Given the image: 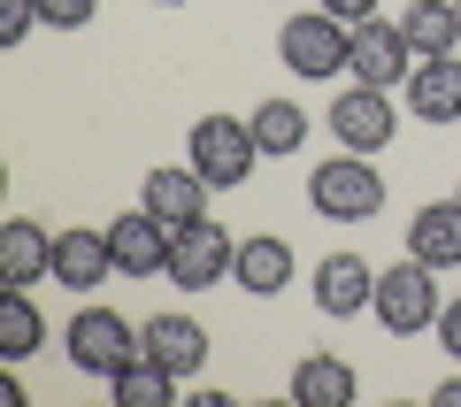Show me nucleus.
I'll return each instance as SVG.
<instances>
[{"mask_svg": "<svg viewBox=\"0 0 461 407\" xmlns=\"http://www.w3.org/2000/svg\"><path fill=\"white\" fill-rule=\"evenodd\" d=\"M438 269L430 261H393V269H377V300H369V315H377L393 339H415V330H438Z\"/></svg>", "mask_w": 461, "mask_h": 407, "instance_id": "7ed1b4c3", "label": "nucleus"}, {"mask_svg": "<svg viewBox=\"0 0 461 407\" xmlns=\"http://www.w3.org/2000/svg\"><path fill=\"white\" fill-rule=\"evenodd\" d=\"M185 162L215 185V193H239V185L262 169V147H254V123L247 115H200L193 139H185Z\"/></svg>", "mask_w": 461, "mask_h": 407, "instance_id": "f03ea898", "label": "nucleus"}, {"mask_svg": "<svg viewBox=\"0 0 461 407\" xmlns=\"http://www.w3.org/2000/svg\"><path fill=\"white\" fill-rule=\"evenodd\" d=\"M230 277L247 285L254 300H277L285 285H293V246L269 239V231H262V239H239V261H230Z\"/></svg>", "mask_w": 461, "mask_h": 407, "instance_id": "a211bd4d", "label": "nucleus"}, {"mask_svg": "<svg viewBox=\"0 0 461 407\" xmlns=\"http://www.w3.org/2000/svg\"><path fill=\"white\" fill-rule=\"evenodd\" d=\"M369 300H377V269H369L362 254H323L315 261V308H323L330 323L369 315Z\"/></svg>", "mask_w": 461, "mask_h": 407, "instance_id": "9d476101", "label": "nucleus"}, {"mask_svg": "<svg viewBox=\"0 0 461 407\" xmlns=\"http://www.w3.org/2000/svg\"><path fill=\"white\" fill-rule=\"evenodd\" d=\"M54 277H62L69 293H100V285L115 277L108 231H62V239H54Z\"/></svg>", "mask_w": 461, "mask_h": 407, "instance_id": "dca6fc26", "label": "nucleus"}, {"mask_svg": "<svg viewBox=\"0 0 461 407\" xmlns=\"http://www.w3.org/2000/svg\"><path fill=\"white\" fill-rule=\"evenodd\" d=\"M438 400H446V407H461V376H446V384H438Z\"/></svg>", "mask_w": 461, "mask_h": 407, "instance_id": "bb28decb", "label": "nucleus"}, {"mask_svg": "<svg viewBox=\"0 0 461 407\" xmlns=\"http://www.w3.org/2000/svg\"><path fill=\"white\" fill-rule=\"evenodd\" d=\"M100 16V0H39V23L47 32H85Z\"/></svg>", "mask_w": 461, "mask_h": 407, "instance_id": "5701e85b", "label": "nucleus"}, {"mask_svg": "<svg viewBox=\"0 0 461 407\" xmlns=\"http://www.w3.org/2000/svg\"><path fill=\"white\" fill-rule=\"evenodd\" d=\"M39 32V0H0V47H23Z\"/></svg>", "mask_w": 461, "mask_h": 407, "instance_id": "b1692460", "label": "nucleus"}, {"mask_svg": "<svg viewBox=\"0 0 461 407\" xmlns=\"http://www.w3.org/2000/svg\"><path fill=\"white\" fill-rule=\"evenodd\" d=\"M408 108L423 115V123H461V54H430V62L408 69Z\"/></svg>", "mask_w": 461, "mask_h": 407, "instance_id": "f8f14e48", "label": "nucleus"}, {"mask_svg": "<svg viewBox=\"0 0 461 407\" xmlns=\"http://www.w3.org/2000/svg\"><path fill=\"white\" fill-rule=\"evenodd\" d=\"M277 54L293 77L323 85V77H346V54H354V23H339L330 8H308V16H293L277 32Z\"/></svg>", "mask_w": 461, "mask_h": 407, "instance_id": "20e7f679", "label": "nucleus"}, {"mask_svg": "<svg viewBox=\"0 0 461 407\" xmlns=\"http://www.w3.org/2000/svg\"><path fill=\"white\" fill-rule=\"evenodd\" d=\"M315 8H330L339 23H362V16H377V0H315Z\"/></svg>", "mask_w": 461, "mask_h": 407, "instance_id": "a878e982", "label": "nucleus"}, {"mask_svg": "<svg viewBox=\"0 0 461 407\" xmlns=\"http://www.w3.org/2000/svg\"><path fill=\"white\" fill-rule=\"evenodd\" d=\"M47 346V323L32 308V285H0V354L8 361H32Z\"/></svg>", "mask_w": 461, "mask_h": 407, "instance_id": "412c9836", "label": "nucleus"}, {"mask_svg": "<svg viewBox=\"0 0 461 407\" xmlns=\"http://www.w3.org/2000/svg\"><path fill=\"white\" fill-rule=\"evenodd\" d=\"M208 193H215V185L200 177L193 162H162V169H147V193H139V200H147L169 231H185V223H200V215H208Z\"/></svg>", "mask_w": 461, "mask_h": 407, "instance_id": "9b49d317", "label": "nucleus"}, {"mask_svg": "<svg viewBox=\"0 0 461 407\" xmlns=\"http://www.w3.org/2000/svg\"><path fill=\"white\" fill-rule=\"evenodd\" d=\"M230 261H239V239H230L215 215H200V223H185L177 239H169V285H185V293H208V285L230 277Z\"/></svg>", "mask_w": 461, "mask_h": 407, "instance_id": "0eeeda50", "label": "nucleus"}, {"mask_svg": "<svg viewBox=\"0 0 461 407\" xmlns=\"http://www.w3.org/2000/svg\"><path fill=\"white\" fill-rule=\"evenodd\" d=\"M62 346H69V369H85V376H115L123 361L147 354L139 346V323H123L115 308H77L69 330H62Z\"/></svg>", "mask_w": 461, "mask_h": 407, "instance_id": "39448f33", "label": "nucleus"}, {"mask_svg": "<svg viewBox=\"0 0 461 407\" xmlns=\"http://www.w3.org/2000/svg\"><path fill=\"white\" fill-rule=\"evenodd\" d=\"M454 8H461V0H454Z\"/></svg>", "mask_w": 461, "mask_h": 407, "instance_id": "c85d7f7f", "label": "nucleus"}, {"mask_svg": "<svg viewBox=\"0 0 461 407\" xmlns=\"http://www.w3.org/2000/svg\"><path fill=\"white\" fill-rule=\"evenodd\" d=\"M354 392H362V376H354V361H346V354H300L293 407H354Z\"/></svg>", "mask_w": 461, "mask_h": 407, "instance_id": "f3484780", "label": "nucleus"}, {"mask_svg": "<svg viewBox=\"0 0 461 407\" xmlns=\"http://www.w3.org/2000/svg\"><path fill=\"white\" fill-rule=\"evenodd\" d=\"M247 123H254L262 162H277V154H300V147H308V108H300V100H254Z\"/></svg>", "mask_w": 461, "mask_h": 407, "instance_id": "aec40b11", "label": "nucleus"}, {"mask_svg": "<svg viewBox=\"0 0 461 407\" xmlns=\"http://www.w3.org/2000/svg\"><path fill=\"white\" fill-rule=\"evenodd\" d=\"M400 32H408L415 62L454 54V47H461V8H454V0H408V8H400Z\"/></svg>", "mask_w": 461, "mask_h": 407, "instance_id": "6ab92c4d", "label": "nucleus"}, {"mask_svg": "<svg viewBox=\"0 0 461 407\" xmlns=\"http://www.w3.org/2000/svg\"><path fill=\"white\" fill-rule=\"evenodd\" d=\"M54 277V231L16 215V223H0V285H39Z\"/></svg>", "mask_w": 461, "mask_h": 407, "instance_id": "2eb2a0df", "label": "nucleus"}, {"mask_svg": "<svg viewBox=\"0 0 461 407\" xmlns=\"http://www.w3.org/2000/svg\"><path fill=\"white\" fill-rule=\"evenodd\" d=\"M169 239H177V231H169L147 200L108 223V246H115V269H123V277H169Z\"/></svg>", "mask_w": 461, "mask_h": 407, "instance_id": "1a4fd4ad", "label": "nucleus"}, {"mask_svg": "<svg viewBox=\"0 0 461 407\" xmlns=\"http://www.w3.org/2000/svg\"><path fill=\"white\" fill-rule=\"evenodd\" d=\"M330 131H339V147H354V154H384L393 131H400V108H393L384 85H346V93L330 100Z\"/></svg>", "mask_w": 461, "mask_h": 407, "instance_id": "6e6552de", "label": "nucleus"}, {"mask_svg": "<svg viewBox=\"0 0 461 407\" xmlns=\"http://www.w3.org/2000/svg\"><path fill=\"white\" fill-rule=\"evenodd\" d=\"M415 69V47L408 32H400V16H362L354 23V54H346V77L354 85H384V93H400Z\"/></svg>", "mask_w": 461, "mask_h": 407, "instance_id": "423d86ee", "label": "nucleus"}, {"mask_svg": "<svg viewBox=\"0 0 461 407\" xmlns=\"http://www.w3.org/2000/svg\"><path fill=\"white\" fill-rule=\"evenodd\" d=\"M438 346L461 361V300H446V308H438Z\"/></svg>", "mask_w": 461, "mask_h": 407, "instance_id": "393cba45", "label": "nucleus"}, {"mask_svg": "<svg viewBox=\"0 0 461 407\" xmlns=\"http://www.w3.org/2000/svg\"><path fill=\"white\" fill-rule=\"evenodd\" d=\"M162 8H185V0H162Z\"/></svg>", "mask_w": 461, "mask_h": 407, "instance_id": "cd10ccee", "label": "nucleus"}, {"mask_svg": "<svg viewBox=\"0 0 461 407\" xmlns=\"http://www.w3.org/2000/svg\"><path fill=\"white\" fill-rule=\"evenodd\" d=\"M177 384H185V376H169L162 361H147V354H139V361H123V369L108 376L115 407H169V400H177Z\"/></svg>", "mask_w": 461, "mask_h": 407, "instance_id": "4be33fe9", "label": "nucleus"}, {"mask_svg": "<svg viewBox=\"0 0 461 407\" xmlns=\"http://www.w3.org/2000/svg\"><path fill=\"white\" fill-rule=\"evenodd\" d=\"M139 346H147V361H162L169 376H193L200 361H208V330H200L193 315H147V323H139Z\"/></svg>", "mask_w": 461, "mask_h": 407, "instance_id": "4468645a", "label": "nucleus"}, {"mask_svg": "<svg viewBox=\"0 0 461 407\" xmlns=\"http://www.w3.org/2000/svg\"><path fill=\"white\" fill-rule=\"evenodd\" d=\"M408 254L430 261L438 277H446V269H461V193H454V200H423V208H415Z\"/></svg>", "mask_w": 461, "mask_h": 407, "instance_id": "ddd939ff", "label": "nucleus"}, {"mask_svg": "<svg viewBox=\"0 0 461 407\" xmlns=\"http://www.w3.org/2000/svg\"><path fill=\"white\" fill-rule=\"evenodd\" d=\"M308 208L323 215V223H369V215L384 208V177L369 154L346 147L339 162H315L308 169Z\"/></svg>", "mask_w": 461, "mask_h": 407, "instance_id": "f257e3e1", "label": "nucleus"}]
</instances>
